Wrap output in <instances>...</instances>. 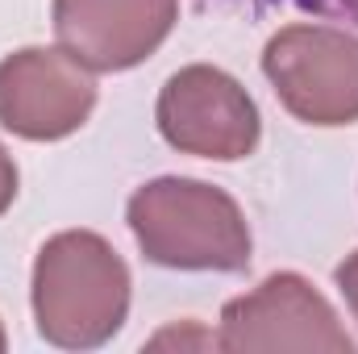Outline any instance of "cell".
<instances>
[{"mask_svg":"<svg viewBox=\"0 0 358 354\" xmlns=\"http://www.w3.org/2000/svg\"><path fill=\"white\" fill-rule=\"evenodd\" d=\"M217 346L229 354L259 351H313L350 354L355 342L342 330L334 304L296 271L267 275L255 292L238 296L221 313Z\"/></svg>","mask_w":358,"mask_h":354,"instance_id":"5","label":"cell"},{"mask_svg":"<svg viewBox=\"0 0 358 354\" xmlns=\"http://www.w3.org/2000/svg\"><path fill=\"white\" fill-rule=\"evenodd\" d=\"M4 346H8V338H4V325H0V351H4Z\"/></svg>","mask_w":358,"mask_h":354,"instance_id":"11","label":"cell"},{"mask_svg":"<svg viewBox=\"0 0 358 354\" xmlns=\"http://www.w3.org/2000/svg\"><path fill=\"white\" fill-rule=\"evenodd\" d=\"M159 134L179 155L213 159V163H238L255 155L263 121L234 76L208 63H192L176 71L159 92Z\"/></svg>","mask_w":358,"mask_h":354,"instance_id":"4","label":"cell"},{"mask_svg":"<svg viewBox=\"0 0 358 354\" xmlns=\"http://www.w3.org/2000/svg\"><path fill=\"white\" fill-rule=\"evenodd\" d=\"M55 34L92 71L146 63L176 29L179 0H55Z\"/></svg>","mask_w":358,"mask_h":354,"instance_id":"7","label":"cell"},{"mask_svg":"<svg viewBox=\"0 0 358 354\" xmlns=\"http://www.w3.org/2000/svg\"><path fill=\"white\" fill-rule=\"evenodd\" d=\"M129 229L142 255L171 271H242L250 225L238 200L204 179L163 176L129 196Z\"/></svg>","mask_w":358,"mask_h":354,"instance_id":"2","label":"cell"},{"mask_svg":"<svg viewBox=\"0 0 358 354\" xmlns=\"http://www.w3.org/2000/svg\"><path fill=\"white\" fill-rule=\"evenodd\" d=\"M17 200V163H13V155L4 150V142H0V217H4V208Z\"/></svg>","mask_w":358,"mask_h":354,"instance_id":"9","label":"cell"},{"mask_svg":"<svg viewBox=\"0 0 358 354\" xmlns=\"http://www.w3.org/2000/svg\"><path fill=\"white\" fill-rule=\"evenodd\" d=\"M275 96L308 125L358 121V38L334 25H287L263 50Z\"/></svg>","mask_w":358,"mask_h":354,"instance_id":"3","label":"cell"},{"mask_svg":"<svg viewBox=\"0 0 358 354\" xmlns=\"http://www.w3.org/2000/svg\"><path fill=\"white\" fill-rule=\"evenodd\" d=\"M129 313V271L92 229L55 234L34 259V321L50 346L96 351Z\"/></svg>","mask_w":358,"mask_h":354,"instance_id":"1","label":"cell"},{"mask_svg":"<svg viewBox=\"0 0 358 354\" xmlns=\"http://www.w3.org/2000/svg\"><path fill=\"white\" fill-rule=\"evenodd\" d=\"M150 346H217V338H208V334H179V330H167V334L150 338Z\"/></svg>","mask_w":358,"mask_h":354,"instance_id":"10","label":"cell"},{"mask_svg":"<svg viewBox=\"0 0 358 354\" xmlns=\"http://www.w3.org/2000/svg\"><path fill=\"white\" fill-rule=\"evenodd\" d=\"M334 279H338V288H342V296H346V304H350V317L358 321V250L346 255V263H338Z\"/></svg>","mask_w":358,"mask_h":354,"instance_id":"8","label":"cell"},{"mask_svg":"<svg viewBox=\"0 0 358 354\" xmlns=\"http://www.w3.org/2000/svg\"><path fill=\"white\" fill-rule=\"evenodd\" d=\"M96 108V80L63 46H25L0 59V125L25 142L71 138Z\"/></svg>","mask_w":358,"mask_h":354,"instance_id":"6","label":"cell"}]
</instances>
